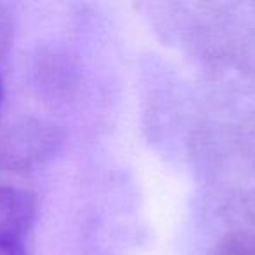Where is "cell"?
Masks as SVG:
<instances>
[{"mask_svg": "<svg viewBox=\"0 0 255 255\" xmlns=\"http://www.w3.org/2000/svg\"><path fill=\"white\" fill-rule=\"evenodd\" d=\"M35 203L30 192L0 187V243H23V234L32 226Z\"/></svg>", "mask_w": 255, "mask_h": 255, "instance_id": "obj_1", "label": "cell"}, {"mask_svg": "<svg viewBox=\"0 0 255 255\" xmlns=\"http://www.w3.org/2000/svg\"><path fill=\"white\" fill-rule=\"evenodd\" d=\"M2 91L4 89H2V77H0V102H2Z\"/></svg>", "mask_w": 255, "mask_h": 255, "instance_id": "obj_2", "label": "cell"}]
</instances>
